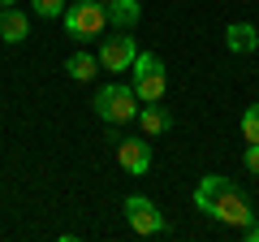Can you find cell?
<instances>
[{
  "label": "cell",
  "mask_w": 259,
  "mask_h": 242,
  "mask_svg": "<svg viewBox=\"0 0 259 242\" xmlns=\"http://www.w3.org/2000/svg\"><path fill=\"white\" fill-rule=\"evenodd\" d=\"M130 87H134V95H139L143 104H160L168 91V78H164V61H160L156 52H139L134 56V65H130Z\"/></svg>",
  "instance_id": "obj_3"
},
{
  "label": "cell",
  "mask_w": 259,
  "mask_h": 242,
  "mask_svg": "<svg viewBox=\"0 0 259 242\" xmlns=\"http://www.w3.org/2000/svg\"><path fill=\"white\" fill-rule=\"evenodd\" d=\"M255 52H259V48H255Z\"/></svg>",
  "instance_id": "obj_19"
},
{
  "label": "cell",
  "mask_w": 259,
  "mask_h": 242,
  "mask_svg": "<svg viewBox=\"0 0 259 242\" xmlns=\"http://www.w3.org/2000/svg\"><path fill=\"white\" fill-rule=\"evenodd\" d=\"M139 22H143L139 0H108V26L112 30H134Z\"/></svg>",
  "instance_id": "obj_11"
},
{
  "label": "cell",
  "mask_w": 259,
  "mask_h": 242,
  "mask_svg": "<svg viewBox=\"0 0 259 242\" xmlns=\"http://www.w3.org/2000/svg\"><path fill=\"white\" fill-rule=\"evenodd\" d=\"M65 22V35L69 39H95L108 30V5H100V0H78V5H69V9L61 13Z\"/></svg>",
  "instance_id": "obj_4"
},
{
  "label": "cell",
  "mask_w": 259,
  "mask_h": 242,
  "mask_svg": "<svg viewBox=\"0 0 259 242\" xmlns=\"http://www.w3.org/2000/svg\"><path fill=\"white\" fill-rule=\"evenodd\" d=\"M9 5H18V0H0V9H9Z\"/></svg>",
  "instance_id": "obj_17"
},
{
  "label": "cell",
  "mask_w": 259,
  "mask_h": 242,
  "mask_svg": "<svg viewBox=\"0 0 259 242\" xmlns=\"http://www.w3.org/2000/svg\"><path fill=\"white\" fill-rule=\"evenodd\" d=\"M242 139H246V143H259V104H250V108L242 112Z\"/></svg>",
  "instance_id": "obj_13"
},
{
  "label": "cell",
  "mask_w": 259,
  "mask_h": 242,
  "mask_svg": "<svg viewBox=\"0 0 259 242\" xmlns=\"http://www.w3.org/2000/svg\"><path fill=\"white\" fill-rule=\"evenodd\" d=\"M100 56L95 52H74V56H65V74L74 78V83H91L95 74H100Z\"/></svg>",
  "instance_id": "obj_12"
},
{
  "label": "cell",
  "mask_w": 259,
  "mask_h": 242,
  "mask_svg": "<svg viewBox=\"0 0 259 242\" xmlns=\"http://www.w3.org/2000/svg\"><path fill=\"white\" fill-rule=\"evenodd\" d=\"M117 165L125 169L130 177H147V169H151V143H147V134H143V139H117Z\"/></svg>",
  "instance_id": "obj_7"
},
{
  "label": "cell",
  "mask_w": 259,
  "mask_h": 242,
  "mask_svg": "<svg viewBox=\"0 0 259 242\" xmlns=\"http://www.w3.org/2000/svg\"><path fill=\"white\" fill-rule=\"evenodd\" d=\"M242 238H246V242H259V216H255L250 225H242Z\"/></svg>",
  "instance_id": "obj_16"
},
{
  "label": "cell",
  "mask_w": 259,
  "mask_h": 242,
  "mask_svg": "<svg viewBox=\"0 0 259 242\" xmlns=\"http://www.w3.org/2000/svg\"><path fill=\"white\" fill-rule=\"evenodd\" d=\"M30 9H35L39 18H61V13L69 9V0H30Z\"/></svg>",
  "instance_id": "obj_14"
},
{
  "label": "cell",
  "mask_w": 259,
  "mask_h": 242,
  "mask_svg": "<svg viewBox=\"0 0 259 242\" xmlns=\"http://www.w3.org/2000/svg\"><path fill=\"white\" fill-rule=\"evenodd\" d=\"M22 39H30V18L18 5L0 9V44H22Z\"/></svg>",
  "instance_id": "obj_9"
},
{
  "label": "cell",
  "mask_w": 259,
  "mask_h": 242,
  "mask_svg": "<svg viewBox=\"0 0 259 242\" xmlns=\"http://www.w3.org/2000/svg\"><path fill=\"white\" fill-rule=\"evenodd\" d=\"M91 108L100 112L104 126H130V121H139L143 100L134 95V87H130V83H104L100 91H95Z\"/></svg>",
  "instance_id": "obj_2"
},
{
  "label": "cell",
  "mask_w": 259,
  "mask_h": 242,
  "mask_svg": "<svg viewBox=\"0 0 259 242\" xmlns=\"http://www.w3.org/2000/svg\"><path fill=\"white\" fill-rule=\"evenodd\" d=\"M100 5H108V0H100Z\"/></svg>",
  "instance_id": "obj_18"
},
{
  "label": "cell",
  "mask_w": 259,
  "mask_h": 242,
  "mask_svg": "<svg viewBox=\"0 0 259 242\" xmlns=\"http://www.w3.org/2000/svg\"><path fill=\"white\" fill-rule=\"evenodd\" d=\"M100 65L108 69V74H125L130 65H134V56H139V39L130 35V30H117L112 39H104L100 44Z\"/></svg>",
  "instance_id": "obj_6"
},
{
  "label": "cell",
  "mask_w": 259,
  "mask_h": 242,
  "mask_svg": "<svg viewBox=\"0 0 259 242\" xmlns=\"http://www.w3.org/2000/svg\"><path fill=\"white\" fill-rule=\"evenodd\" d=\"M139 130L147 134V139L173 130V112L164 108V100H160V104H143V108H139Z\"/></svg>",
  "instance_id": "obj_8"
},
{
  "label": "cell",
  "mask_w": 259,
  "mask_h": 242,
  "mask_svg": "<svg viewBox=\"0 0 259 242\" xmlns=\"http://www.w3.org/2000/svg\"><path fill=\"white\" fill-rule=\"evenodd\" d=\"M125 221H130V229L139 233V238H156V233H168L164 212H160V208L151 204L147 195H130V199H125Z\"/></svg>",
  "instance_id": "obj_5"
},
{
  "label": "cell",
  "mask_w": 259,
  "mask_h": 242,
  "mask_svg": "<svg viewBox=\"0 0 259 242\" xmlns=\"http://www.w3.org/2000/svg\"><path fill=\"white\" fill-rule=\"evenodd\" d=\"M242 165H246V173L259 177V143H246V151H242Z\"/></svg>",
  "instance_id": "obj_15"
},
{
  "label": "cell",
  "mask_w": 259,
  "mask_h": 242,
  "mask_svg": "<svg viewBox=\"0 0 259 242\" xmlns=\"http://www.w3.org/2000/svg\"><path fill=\"white\" fill-rule=\"evenodd\" d=\"M194 208L203 216H212V221H221V225H233V229H242V225L255 221L246 195H242L238 182L225 177V173H207L203 182L194 186Z\"/></svg>",
  "instance_id": "obj_1"
},
{
  "label": "cell",
  "mask_w": 259,
  "mask_h": 242,
  "mask_svg": "<svg viewBox=\"0 0 259 242\" xmlns=\"http://www.w3.org/2000/svg\"><path fill=\"white\" fill-rule=\"evenodd\" d=\"M225 48H229L233 56L255 52L259 48V26H250V22H229V26H225Z\"/></svg>",
  "instance_id": "obj_10"
}]
</instances>
